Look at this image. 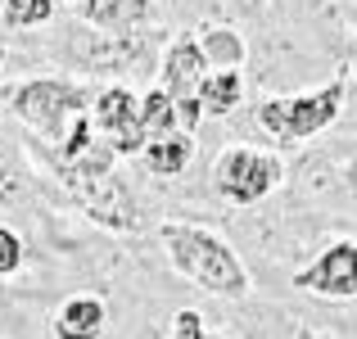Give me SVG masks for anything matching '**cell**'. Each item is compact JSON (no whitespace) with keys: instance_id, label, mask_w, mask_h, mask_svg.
I'll return each instance as SVG.
<instances>
[{"instance_id":"6da1fadb","label":"cell","mask_w":357,"mask_h":339,"mask_svg":"<svg viewBox=\"0 0 357 339\" xmlns=\"http://www.w3.org/2000/svg\"><path fill=\"white\" fill-rule=\"evenodd\" d=\"M158 235H163V244H167L172 267L181 271L185 280H195L199 289L222 294V299L249 294V271H244V262L236 258V249H231L222 235L204 231V226H190V222H167Z\"/></svg>"},{"instance_id":"7a4b0ae2","label":"cell","mask_w":357,"mask_h":339,"mask_svg":"<svg viewBox=\"0 0 357 339\" xmlns=\"http://www.w3.org/2000/svg\"><path fill=\"white\" fill-rule=\"evenodd\" d=\"M109 163H114V149L105 145V149H86L82 158H68L59 172L68 181V195L82 204V213H91L109 231H136L140 226L136 204H131L127 186L118 181V172Z\"/></svg>"},{"instance_id":"3957f363","label":"cell","mask_w":357,"mask_h":339,"mask_svg":"<svg viewBox=\"0 0 357 339\" xmlns=\"http://www.w3.org/2000/svg\"><path fill=\"white\" fill-rule=\"evenodd\" d=\"M344 109V82H326L321 91H307V96H285V100H267L258 105V122L262 131H271L276 140H307L317 131H326Z\"/></svg>"},{"instance_id":"277c9868","label":"cell","mask_w":357,"mask_h":339,"mask_svg":"<svg viewBox=\"0 0 357 339\" xmlns=\"http://www.w3.org/2000/svg\"><path fill=\"white\" fill-rule=\"evenodd\" d=\"M213 181H218L222 199L231 204H258L262 195L276 190L280 181V163L271 154H262V149H227V154L213 163Z\"/></svg>"},{"instance_id":"5b68a950","label":"cell","mask_w":357,"mask_h":339,"mask_svg":"<svg viewBox=\"0 0 357 339\" xmlns=\"http://www.w3.org/2000/svg\"><path fill=\"white\" fill-rule=\"evenodd\" d=\"M77 109H82V91L68 86V82H27L14 96V113L27 127H36L41 136H59L63 118Z\"/></svg>"},{"instance_id":"8992f818","label":"cell","mask_w":357,"mask_h":339,"mask_svg":"<svg viewBox=\"0 0 357 339\" xmlns=\"http://www.w3.org/2000/svg\"><path fill=\"white\" fill-rule=\"evenodd\" d=\"M298 289L307 294H321V299H357V244L353 240H340L294 276Z\"/></svg>"},{"instance_id":"52a82bcc","label":"cell","mask_w":357,"mask_h":339,"mask_svg":"<svg viewBox=\"0 0 357 339\" xmlns=\"http://www.w3.org/2000/svg\"><path fill=\"white\" fill-rule=\"evenodd\" d=\"M96 127L105 131L109 149H118V154H140L145 149V127H140V105L131 100V91H105V96L96 100Z\"/></svg>"},{"instance_id":"ba28073f","label":"cell","mask_w":357,"mask_h":339,"mask_svg":"<svg viewBox=\"0 0 357 339\" xmlns=\"http://www.w3.org/2000/svg\"><path fill=\"white\" fill-rule=\"evenodd\" d=\"M149 45H154V41H145V36H136V32H100V36H91V41H82L77 54L96 73H114V68L131 73L149 54Z\"/></svg>"},{"instance_id":"9c48e42d","label":"cell","mask_w":357,"mask_h":339,"mask_svg":"<svg viewBox=\"0 0 357 339\" xmlns=\"http://www.w3.org/2000/svg\"><path fill=\"white\" fill-rule=\"evenodd\" d=\"M204 68H208V63H204V54H199V41L181 36L163 59V96L172 100V105L195 100V91H199V82H204Z\"/></svg>"},{"instance_id":"30bf717a","label":"cell","mask_w":357,"mask_h":339,"mask_svg":"<svg viewBox=\"0 0 357 339\" xmlns=\"http://www.w3.org/2000/svg\"><path fill=\"white\" fill-rule=\"evenodd\" d=\"M105 303L100 299H68V303L59 308V322H54V331L59 339H100L105 331Z\"/></svg>"},{"instance_id":"8fae6325","label":"cell","mask_w":357,"mask_h":339,"mask_svg":"<svg viewBox=\"0 0 357 339\" xmlns=\"http://www.w3.org/2000/svg\"><path fill=\"white\" fill-rule=\"evenodd\" d=\"M86 23L109 27V32H127L149 14V0H86Z\"/></svg>"},{"instance_id":"7c38bea8","label":"cell","mask_w":357,"mask_h":339,"mask_svg":"<svg viewBox=\"0 0 357 339\" xmlns=\"http://www.w3.org/2000/svg\"><path fill=\"white\" fill-rule=\"evenodd\" d=\"M145 163H149V172H158V176L185 172V163H190V136H185V131H172V136L149 140L145 145Z\"/></svg>"},{"instance_id":"4fadbf2b","label":"cell","mask_w":357,"mask_h":339,"mask_svg":"<svg viewBox=\"0 0 357 339\" xmlns=\"http://www.w3.org/2000/svg\"><path fill=\"white\" fill-rule=\"evenodd\" d=\"M199 54H204V63H218L222 73H236L244 63V41L231 32V27H204Z\"/></svg>"},{"instance_id":"5bb4252c","label":"cell","mask_w":357,"mask_h":339,"mask_svg":"<svg viewBox=\"0 0 357 339\" xmlns=\"http://www.w3.org/2000/svg\"><path fill=\"white\" fill-rule=\"evenodd\" d=\"M240 91H244L240 73H213V77L199 82L195 100H199V109H208V113H231L240 105Z\"/></svg>"},{"instance_id":"9a60e30c","label":"cell","mask_w":357,"mask_h":339,"mask_svg":"<svg viewBox=\"0 0 357 339\" xmlns=\"http://www.w3.org/2000/svg\"><path fill=\"white\" fill-rule=\"evenodd\" d=\"M140 127H145V140H158V136H172L176 131V105L163 91H149L140 100Z\"/></svg>"},{"instance_id":"2e32d148","label":"cell","mask_w":357,"mask_h":339,"mask_svg":"<svg viewBox=\"0 0 357 339\" xmlns=\"http://www.w3.org/2000/svg\"><path fill=\"white\" fill-rule=\"evenodd\" d=\"M50 0H5V23L9 27H27V23H45L50 18Z\"/></svg>"},{"instance_id":"e0dca14e","label":"cell","mask_w":357,"mask_h":339,"mask_svg":"<svg viewBox=\"0 0 357 339\" xmlns=\"http://www.w3.org/2000/svg\"><path fill=\"white\" fill-rule=\"evenodd\" d=\"M172 339H218V335H208V331H204V317L185 308V312L172 317Z\"/></svg>"},{"instance_id":"ac0fdd59","label":"cell","mask_w":357,"mask_h":339,"mask_svg":"<svg viewBox=\"0 0 357 339\" xmlns=\"http://www.w3.org/2000/svg\"><path fill=\"white\" fill-rule=\"evenodd\" d=\"M18 262H23V244H18L14 231H5V226H0V276L18 271Z\"/></svg>"},{"instance_id":"d6986e66","label":"cell","mask_w":357,"mask_h":339,"mask_svg":"<svg viewBox=\"0 0 357 339\" xmlns=\"http://www.w3.org/2000/svg\"><path fill=\"white\" fill-rule=\"evenodd\" d=\"M14 149H9V136H5V127H0V199H5L9 190H14Z\"/></svg>"},{"instance_id":"ffe728a7","label":"cell","mask_w":357,"mask_h":339,"mask_svg":"<svg viewBox=\"0 0 357 339\" xmlns=\"http://www.w3.org/2000/svg\"><path fill=\"white\" fill-rule=\"evenodd\" d=\"M199 113H204V109H199V100H181V105H176V127L190 136V131L199 127Z\"/></svg>"},{"instance_id":"44dd1931","label":"cell","mask_w":357,"mask_h":339,"mask_svg":"<svg viewBox=\"0 0 357 339\" xmlns=\"http://www.w3.org/2000/svg\"><path fill=\"white\" fill-rule=\"evenodd\" d=\"M294 339H326V335H317V331H294Z\"/></svg>"},{"instance_id":"7402d4cb","label":"cell","mask_w":357,"mask_h":339,"mask_svg":"<svg viewBox=\"0 0 357 339\" xmlns=\"http://www.w3.org/2000/svg\"><path fill=\"white\" fill-rule=\"evenodd\" d=\"M0 59H5V45H0Z\"/></svg>"}]
</instances>
